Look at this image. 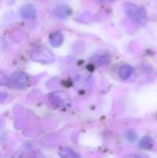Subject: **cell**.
I'll return each instance as SVG.
<instances>
[{"mask_svg": "<svg viewBox=\"0 0 157 158\" xmlns=\"http://www.w3.org/2000/svg\"><path fill=\"white\" fill-rule=\"evenodd\" d=\"M30 57L31 60L43 64H51L55 61V56L53 53L49 49L43 47L32 50L30 54Z\"/></svg>", "mask_w": 157, "mask_h": 158, "instance_id": "obj_1", "label": "cell"}, {"mask_svg": "<svg viewBox=\"0 0 157 158\" xmlns=\"http://www.w3.org/2000/svg\"><path fill=\"white\" fill-rule=\"evenodd\" d=\"M8 84H11L14 88L24 89L30 84L29 76L22 71H16L8 79Z\"/></svg>", "mask_w": 157, "mask_h": 158, "instance_id": "obj_2", "label": "cell"}, {"mask_svg": "<svg viewBox=\"0 0 157 158\" xmlns=\"http://www.w3.org/2000/svg\"><path fill=\"white\" fill-rule=\"evenodd\" d=\"M48 98L51 104L56 106V107H67L68 106H69V102H70L69 97L64 92L57 91V92L51 93L48 95Z\"/></svg>", "mask_w": 157, "mask_h": 158, "instance_id": "obj_3", "label": "cell"}, {"mask_svg": "<svg viewBox=\"0 0 157 158\" xmlns=\"http://www.w3.org/2000/svg\"><path fill=\"white\" fill-rule=\"evenodd\" d=\"M129 6H130L125 7V10L128 13V15L135 18L136 20H138L139 22H144V20L146 19V12L144 8L142 6L141 7L134 6L132 5H129Z\"/></svg>", "mask_w": 157, "mask_h": 158, "instance_id": "obj_4", "label": "cell"}, {"mask_svg": "<svg viewBox=\"0 0 157 158\" xmlns=\"http://www.w3.org/2000/svg\"><path fill=\"white\" fill-rule=\"evenodd\" d=\"M19 14L22 18L24 19H34L36 17V8L31 5V4H27L25 6H23L20 10H19Z\"/></svg>", "mask_w": 157, "mask_h": 158, "instance_id": "obj_5", "label": "cell"}, {"mask_svg": "<svg viewBox=\"0 0 157 158\" xmlns=\"http://www.w3.org/2000/svg\"><path fill=\"white\" fill-rule=\"evenodd\" d=\"M64 41V35L61 31H56L54 32H52L50 34V37H49V42L51 44L52 46L54 47H58L62 44Z\"/></svg>", "mask_w": 157, "mask_h": 158, "instance_id": "obj_6", "label": "cell"}, {"mask_svg": "<svg viewBox=\"0 0 157 158\" xmlns=\"http://www.w3.org/2000/svg\"><path fill=\"white\" fill-rule=\"evenodd\" d=\"M133 72V68L130 65H123L120 67L119 70H118V75L120 77V79L122 80H127L129 79L131 74Z\"/></svg>", "mask_w": 157, "mask_h": 158, "instance_id": "obj_7", "label": "cell"}, {"mask_svg": "<svg viewBox=\"0 0 157 158\" xmlns=\"http://www.w3.org/2000/svg\"><path fill=\"white\" fill-rule=\"evenodd\" d=\"M71 13V10L67 6H59L55 9V15L60 19H65L66 17L69 16Z\"/></svg>", "mask_w": 157, "mask_h": 158, "instance_id": "obj_8", "label": "cell"}, {"mask_svg": "<svg viewBox=\"0 0 157 158\" xmlns=\"http://www.w3.org/2000/svg\"><path fill=\"white\" fill-rule=\"evenodd\" d=\"M59 156L60 158H80L78 154L73 149L68 147L61 149L59 152Z\"/></svg>", "mask_w": 157, "mask_h": 158, "instance_id": "obj_9", "label": "cell"}, {"mask_svg": "<svg viewBox=\"0 0 157 158\" xmlns=\"http://www.w3.org/2000/svg\"><path fill=\"white\" fill-rule=\"evenodd\" d=\"M139 146L143 150H151L154 146V141L150 136H145L140 141Z\"/></svg>", "mask_w": 157, "mask_h": 158, "instance_id": "obj_10", "label": "cell"}, {"mask_svg": "<svg viewBox=\"0 0 157 158\" xmlns=\"http://www.w3.org/2000/svg\"><path fill=\"white\" fill-rule=\"evenodd\" d=\"M8 84V78L7 76L0 71V85H7Z\"/></svg>", "mask_w": 157, "mask_h": 158, "instance_id": "obj_11", "label": "cell"}, {"mask_svg": "<svg viewBox=\"0 0 157 158\" xmlns=\"http://www.w3.org/2000/svg\"><path fill=\"white\" fill-rule=\"evenodd\" d=\"M127 138H128L129 141L133 142V141H135L137 139V133L134 131H129L127 132Z\"/></svg>", "mask_w": 157, "mask_h": 158, "instance_id": "obj_12", "label": "cell"}, {"mask_svg": "<svg viewBox=\"0 0 157 158\" xmlns=\"http://www.w3.org/2000/svg\"><path fill=\"white\" fill-rule=\"evenodd\" d=\"M125 158H144L143 156L140 155V154H132V155H129L127 156H125Z\"/></svg>", "mask_w": 157, "mask_h": 158, "instance_id": "obj_13", "label": "cell"}]
</instances>
